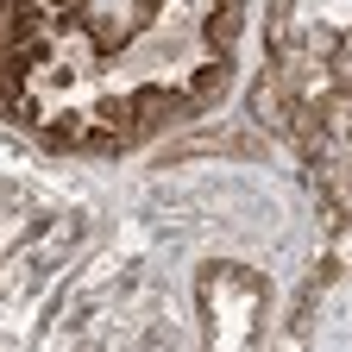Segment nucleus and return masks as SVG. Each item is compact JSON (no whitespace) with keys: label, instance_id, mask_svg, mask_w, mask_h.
<instances>
[{"label":"nucleus","instance_id":"obj_1","mask_svg":"<svg viewBox=\"0 0 352 352\" xmlns=\"http://www.w3.org/2000/svg\"><path fill=\"white\" fill-rule=\"evenodd\" d=\"M252 0H0V126L63 164H120L239 82Z\"/></svg>","mask_w":352,"mask_h":352},{"label":"nucleus","instance_id":"obj_2","mask_svg":"<svg viewBox=\"0 0 352 352\" xmlns=\"http://www.w3.org/2000/svg\"><path fill=\"white\" fill-rule=\"evenodd\" d=\"M264 76L289 132H315L340 120L346 76V0H271L264 25Z\"/></svg>","mask_w":352,"mask_h":352}]
</instances>
